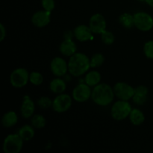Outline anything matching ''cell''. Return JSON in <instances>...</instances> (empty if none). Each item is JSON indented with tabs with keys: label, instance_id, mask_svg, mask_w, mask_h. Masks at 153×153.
<instances>
[{
	"label": "cell",
	"instance_id": "cell-1",
	"mask_svg": "<svg viewBox=\"0 0 153 153\" xmlns=\"http://www.w3.org/2000/svg\"><path fill=\"white\" fill-rule=\"evenodd\" d=\"M90 67V59L85 54L76 52L70 56L68 62V70L73 76H82L89 70Z\"/></svg>",
	"mask_w": 153,
	"mask_h": 153
},
{
	"label": "cell",
	"instance_id": "cell-2",
	"mask_svg": "<svg viewBox=\"0 0 153 153\" xmlns=\"http://www.w3.org/2000/svg\"><path fill=\"white\" fill-rule=\"evenodd\" d=\"M114 89L107 84H99L94 87L91 97L96 104L106 106L111 104L114 98Z\"/></svg>",
	"mask_w": 153,
	"mask_h": 153
},
{
	"label": "cell",
	"instance_id": "cell-3",
	"mask_svg": "<svg viewBox=\"0 0 153 153\" xmlns=\"http://www.w3.org/2000/svg\"><path fill=\"white\" fill-rule=\"evenodd\" d=\"M23 141L18 134H9L3 142V151L5 153H19L22 150Z\"/></svg>",
	"mask_w": 153,
	"mask_h": 153
},
{
	"label": "cell",
	"instance_id": "cell-4",
	"mask_svg": "<svg viewBox=\"0 0 153 153\" xmlns=\"http://www.w3.org/2000/svg\"><path fill=\"white\" fill-rule=\"evenodd\" d=\"M131 110L132 109L128 101L120 100L113 105L111 114L112 117L116 120H123L129 117Z\"/></svg>",
	"mask_w": 153,
	"mask_h": 153
},
{
	"label": "cell",
	"instance_id": "cell-5",
	"mask_svg": "<svg viewBox=\"0 0 153 153\" xmlns=\"http://www.w3.org/2000/svg\"><path fill=\"white\" fill-rule=\"evenodd\" d=\"M29 73L25 68H17L10 76V82L13 87L20 88L26 85L29 81Z\"/></svg>",
	"mask_w": 153,
	"mask_h": 153
},
{
	"label": "cell",
	"instance_id": "cell-6",
	"mask_svg": "<svg viewBox=\"0 0 153 153\" xmlns=\"http://www.w3.org/2000/svg\"><path fill=\"white\" fill-rule=\"evenodd\" d=\"M134 26L142 31H148L153 28V18L146 12H137L134 14Z\"/></svg>",
	"mask_w": 153,
	"mask_h": 153
},
{
	"label": "cell",
	"instance_id": "cell-7",
	"mask_svg": "<svg viewBox=\"0 0 153 153\" xmlns=\"http://www.w3.org/2000/svg\"><path fill=\"white\" fill-rule=\"evenodd\" d=\"M72 105V98L70 95L61 94L55 98L52 102L54 111L58 113H64L68 111Z\"/></svg>",
	"mask_w": 153,
	"mask_h": 153
},
{
	"label": "cell",
	"instance_id": "cell-8",
	"mask_svg": "<svg viewBox=\"0 0 153 153\" xmlns=\"http://www.w3.org/2000/svg\"><path fill=\"white\" fill-rule=\"evenodd\" d=\"M114 94L121 100H131L134 94V88L124 82H118L114 87Z\"/></svg>",
	"mask_w": 153,
	"mask_h": 153
},
{
	"label": "cell",
	"instance_id": "cell-9",
	"mask_svg": "<svg viewBox=\"0 0 153 153\" xmlns=\"http://www.w3.org/2000/svg\"><path fill=\"white\" fill-rule=\"evenodd\" d=\"M92 91L87 84H79L73 91V98L79 102L88 101L91 97Z\"/></svg>",
	"mask_w": 153,
	"mask_h": 153
},
{
	"label": "cell",
	"instance_id": "cell-10",
	"mask_svg": "<svg viewBox=\"0 0 153 153\" xmlns=\"http://www.w3.org/2000/svg\"><path fill=\"white\" fill-rule=\"evenodd\" d=\"M89 27L94 34H101L106 30V21L100 13H95L90 19Z\"/></svg>",
	"mask_w": 153,
	"mask_h": 153
},
{
	"label": "cell",
	"instance_id": "cell-11",
	"mask_svg": "<svg viewBox=\"0 0 153 153\" xmlns=\"http://www.w3.org/2000/svg\"><path fill=\"white\" fill-rule=\"evenodd\" d=\"M50 68L51 71L55 76L61 77L67 73L68 70V64L62 58L56 57L51 62Z\"/></svg>",
	"mask_w": 153,
	"mask_h": 153
},
{
	"label": "cell",
	"instance_id": "cell-12",
	"mask_svg": "<svg viewBox=\"0 0 153 153\" xmlns=\"http://www.w3.org/2000/svg\"><path fill=\"white\" fill-rule=\"evenodd\" d=\"M51 12L47 10H40L33 14L31 22L37 28L46 26L50 22Z\"/></svg>",
	"mask_w": 153,
	"mask_h": 153
},
{
	"label": "cell",
	"instance_id": "cell-13",
	"mask_svg": "<svg viewBox=\"0 0 153 153\" xmlns=\"http://www.w3.org/2000/svg\"><path fill=\"white\" fill-rule=\"evenodd\" d=\"M74 36L78 40L85 42L93 38V31L90 27L85 25H80L74 29Z\"/></svg>",
	"mask_w": 153,
	"mask_h": 153
},
{
	"label": "cell",
	"instance_id": "cell-14",
	"mask_svg": "<svg viewBox=\"0 0 153 153\" xmlns=\"http://www.w3.org/2000/svg\"><path fill=\"white\" fill-rule=\"evenodd\" d=\"M34 109H35L34 102L32 101V100H31L30 97L25 96L23 98V101L21 105L20 108L22 117L25 118V119H28L31 117L34 114Z\"/></svg>",
	"mask_w": 153,
	"mask_h": 153
},
{
	"label": "cell",
	"instance_id": "cell-15",
	"mask_svg": "<svg viewBox=\"0 0 153 153\" xmlns=\"http://www.w3.org/2000/svg\"><path fill=\"white\" fill-rule=\"evenodd\" d=\"M60 51L65 56H72L76 53V44L72 39H65L60 46Z\"/></svg>",
	"mask_w": 153,
	"mask_h": 153
},
{
	"label": "cell",
	"instance_id": "cell-16",
	"mask_svg": "<svg viewBox=\"0 0 153 153\" xmlns=\"http://www.w3.org/2000/svg\"><path fill=\"white\" fill-rule=\"evenodd\" d=\"M18 122V117L16 112L8 111L4 114L1 119V123L5 128H10L16 125Z\"/></svg>",
	"mask_w": 153,
	"mask_h": 153
},
{
	"label": "cell",
	"instance_id": "cell-17",
	"mask_svg": "<svg viewBox=\"0 0 153 153\" xmlns=\"http://www.w3.org/2000/svg\"><path fill=\"white\" fill-rule=\"evenodd\" d=\"M49 88H50L51 91L53 92L54 94H61L66 91L67 85L63 79H60V78H56L50 82Z\"/></svg>",
	"mask_w": 153,
	"mask_h": 153
},
{
	"label": "cell",
	"instance_id": "cell-18",
	"mask_svg": "<svg viewBox=\"0 0 153 153\" xmlns=\"http://www.w3.org/2000/svg\"><path fill=\"white\" fill-rule=\"evenodd\" d=\"M18 134L24 141H28L31 140L34 136V127L30 125L23 126L19 129Z\"/></svg>",
	"mask_w": 153,
	"mask_h": 153
},
{
	"label": "cell",
	"instance_id": "cell-19",
	"mask_svg": "<svg viewBox=\"0 0 153 153\" xmlns=\"http://www.w3.org/2000/svg\"><path fill=\"white\" fill-rule=\"evenodd\" d=\"M101 74L96 70L89 72L85 78V83L90 87H95L99 85L101 81Z\"/></svg>",
	"mask_w": 153,
	"mask_h": 153
},
{
	"label": "cell",
	"instance_id": "cell-20",
	"mask_svg": "<svg viewBox=\"0 0 153 153\" xmlns=\"http://www.w3.org/2000/svg\"><path fill=\"white\" fill-rule=\"evenodd\" d=\"M129 119L131 123L134 126L141 125L145 120V116L143 112L137 108L132 109L129 114Z\"/></svg>",
	"mask_w": 153,
	"mask_h": 153
},
{
	"label": "cell",
	"instance_id": "cell-21",
	"mask_svg": "<svg viewBox=\"0 0 153 153\" xmlns=\"http://www.w3.org/2000/svg\"><path fill=\"white\" fill-rule=\"evenodd\" d=\"M120 22L121 25L126 28H131L134 26V15H131L128 13H124L120 16Z\"/></svg>",
	"mask_w": 153,
	"mask_h": 153
},
{
	"label": "cell",
	"instance_id": "cell-22",
	"mask_svg": "<svg viewBox=\"0 0 153 153\" xmlns=\"http://www.w3.org/2000/svg\"><path fill=\"white\" fill-rule=\"evenodd\" d=\"M31 126L35 128H42L46 126V119L43 115L36 114L31 118Z\"/></svg>",
	"mask_w": 153,
	"mask_h": 153
},
{
	"label": "cell",
	"instance_id": "cell-23",
	"mask_svg": "<svg viewBox=\"0 0 153 153\" xmlns=\"http://www.w3.org/2000/svg\"><path fill=\"white\" fill-rule=\"evenodd\" d=\"M105 62V57L102 54L97 53L91 57L90 60V64H91V67L92 68H96L102 65Z\"/></svg>",
	"mask_w": 153,
	"mask_h": 153
},
{
	"label": "cell",
	"instance_id": "cell-24",
	"mask_svg": "<svg viewBox=\"0 0 153 153\" xmlns=\"http://www.w3.org/2000/svg\"><path fill=\"white\" fill-rule=\"evenodd\" d=\"M102 41L106 45H111L114 42L115 37L114 34L111 31L105 30L103 32L101 33Z\"/></svg>",
	"mask_w": 153,
	"mask_h": 153
},
{
	"label": "cell",
	"instance_id": "cell-25",
	"mask_svg": "<svg viewBox=\"0 0 153 153\" xmlns=\"http://www.w3.org/2000/svg\"><path fill=\"white\" fill-rule=\"evenodd\" d=\"M29 81L32 85L37 86L43 83V77L41 73L38 72H32L29 75Z\"/></svg>",
	"mask_w": 153,
	"mask_h": 153
},
{
	"label": "cell",
	"instance_id": "cell-26",
	"mask_svg": "<svg viewBox=\"0 0 153 153\" xmlns=\"http://www.w3.org/2000/svg\"><path fill=\"white\" fill-rule=\"evenodd\" d=\"M52 102H53V101H52L49 97H40L38 100V101H37L38 105L40 106L41 108L43 109H46L49 108L50 107H52Z\"/></svg>",
	"mask_w": 153,
	"mask_h": 153
},
{
	"label": "cell",
	"instance_id": "cell-27",
	"mask_svg": "<svg viewBox=\"0 0 153 153\" xmlns=\"http://www.w3.org/2000/svg\"><path fill=\"white\" fill-rule=\"evenodd\" d=\"M143 52L146 58L153 59V40L146 42L143 46Z\"/></svg>",
	"mask_w": 153,
	"mask_h": 153
},
{
	"label": "cell",
	"instance_id": "cell-28",
	"mask_svg": "<svg viewBox=\"0 0 153 153\" xmlns=\"http://www.w3.org/2000/svg\"><path fill=\"white\" fill-rule=\"evenodd\" d=\"M148 88L146 86L143 85H140L137 86V88H134V95L139 96V97H148Z\"/></svg>",
	"mask_w": 153,
	"mask_h": 153
},
{
	"label": "cell",
	"instance_id": "cell-29",
	"mask_svg": "<svg viewBox=\"0 0 153 153\" xmlns=\"http://www.w3.org/2000/svg\"><path fill=\"white\" fill-rule=\"evenodd\" d=\"M41 3L43 9L47 11L52 12L55 7V0H42Z\"/></svg>",
	"mask_w": 153,
	"mask_h": 153
},
{
	"label": "cell",
	"instance_id": "cell-30",
	"mask_svg": "<svg viewBox=\"0 0 153 153\" xmlns=\"http://www.w3.org/2000/svg\"><path fill=\"white\" fill-rule=\"evenodd\" d=\"M148 97H139V96L134 95L132 97L133 102L135 103L136 105H142L144 104L146 101H147Z\"/></svg>",
	"mask_w": 153,
	"mask_h": 153
},
{
	"label": "cell",
	"instance_id": "cell-31",
	"mask_svg": "<svg viewBox=\"0 0 153 153\" xmlns=\"http://www.w3.org/2000/svg\"><path fill=\"white\" fill-rule=\"evenodd\" d=\"M0 30H1V38L0 40L3 41L4 39V37H6V28H4V26L3 25V24H0Z\"/></svg>",
	"mask_w": 153,
	"mask_h": 153
},
{
	"label": "cell",
	"instance_id": "cell-32",
	"mask_svg": "<svg viewBox=\"0 0 153 153\" xmlns=\"http://www.w3.org/2000/svg\"><path fill=\"white\" fill-rule=\"evenodd\" d=\"M73 37V32L72 31H67L65 33V39H72Z\"/></svg>",
	"mask_w": 153,
	"mask_h": 153
},
{
	"label": "cell",
	"instance_id": "cell-33",
	"mask_svg": "<svg viewBox=\"0 0 153 153\" xmlns=\"http://www.w3.org/2000/svg\"><path fill=\"white\" fill-rule=\"evenodd\" d=\"M146 2L147 3L149 6H151V7H153V0H146Z\"/></svg>",
	"mask_w": 153,
	"mask_h": 153
},
{
	"label": "cell",
	"instance_id": "cell-34",
	"mask_svg": "<svg viewBox=\"0 0 153 153\" xmlns=\"http://www.w3.org/2000/svg\"><path fill=\"white\" fill-rule=\"evenodd\" d=\"M138 1H145V2H146V0H138Z\"/></svg>",
	"mask_w": 153,
	"mask_h": 153
}]
</instances>
